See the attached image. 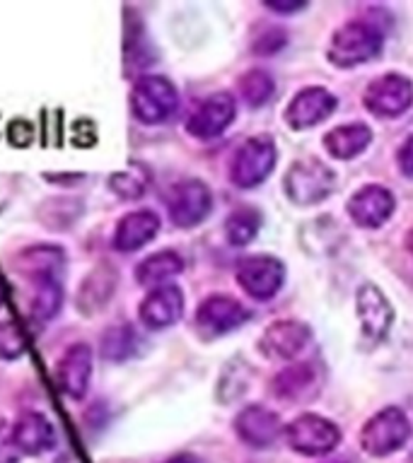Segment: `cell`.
Returning <instances> with one entry per match:
<instances>
[{
	"mask_svg": "<svg viewBox=\"0 0 413 463\" xmlns=\"http://www.w3.org/2000/svg\"><path fill=\"white\" fill-rule=\"evenodd\" d=\"M179 107V92L165 75H143L130 90V111L145 126L169 121Z\"/></svg>",
	"mask_w": 413,
	"mask_h": 463,
	"instance_id": "1",
	"label": "cell"
},
{
	"mask_svg": "<svg viewBox=\"0 0 413 463\" xmlns=\"http://www.w3.org/2000/svg\"><path fill=\"white\" fill-rule=\"evenodd\" d=\"M382 51V34L370 22H348L333 32L326 56L339 68L368 63Z\"/></svg>",
	"mask_w": 413,
	"mask_h": 463,
	"instance_id": "2",
	"label": "cell"
},
{
	"mask_svg": "<svg viewBox=\"0 0 413 463\" xmlns=\"http://www.w3.org/2000/svg\"><path fill=\"white\" fill-rule=\"evenodd\" d=\"M283 188L290 201L297 205H317L336 188V174L322 159H300L285 174Z\"/></svg>",
	"mask_w": 413,
	"mask_h": 463,
	"instance_id": "3",
	"label": "cell"
},
{
	"mask_svg": "<svg viewBox=\"0 0 413 463\" xmlns=\"http://www.w3.org/2000/svg\"><path fill=\"white\" fill-rule=\"evenodd\" d=\"M411 437V422L401 408H382L362 425L360 449L370 456H389Z\"/></svg>",
	"mask_w": 413,
	"mask_h": 463,
	"instance_id": "4",
	"label": "cell"
},
{
	"mask_svg": "<svg viewBox=\"0 0 413 463\" xmlns=\"http://www.w3.org/2000/svg\"><path fill=\"white\" fill-rule=\"evenodd\" d=\"M275 152L274 137L268 136H254L239 145L235 157L230 162V179L239 188H254L259 186L261 181L268 179V174L274 172Z\"/></svg>",
	"mask_w": 413,
	"mask_h": 463,
	"instance_id": "5",
	"label": "cell"
},
{
	"mask_svg": "<svg viewBox=\"0 0 413 463\" xmlns=\"http://www.w3.org/2000/svg\"><path fill=\"white\" fill-rule=\"evenodd\" d=\"M285 439L297 454L326 456L341 444V430L331 420L314 415V412H304L285 427Z\"/></svg>",
	"mask_w": 413,
	"mask_h": 463,
	"instance_id": "6",
	"label": "cell"
},
{
	"mask_svg": "<svg viewBox=\"0 0 413 463\" xmlns=\"http://www.w3.org/2000/svg\"><path fill=\"white\" fill-rule=\"evenodd\" d=\"M210 210H213V195L201 179H184L169 188L167 213L181 230H191L201 224L210 215Z\"/></svg>",
	"mask_w": 413,
	"mask_h": 463,
	"instance_id": "7",
	"label": "cell"
},
{
	"mask_svg": "<svg viewBox=\"0 0 413 463\" xmlns=\"http://www.w3.org/2000/svg\"><path fill=\"white\" fill-rule=\"evenodd\" d=\"M362 101L370 114L379 118H397L413 104V82L406 75L387 72L370 82Z\"/></svg>",
	"mask_w": 413,
	"mask_h": 463,
	"instance_id": "8",
	"label": "cell"
},
{
	"mask_svg": "<svg viewBox=\"0 0 413 463\" xmlns=\"http://www.w3.org/2000/svg\"><path fill=\"white\" fill-rule=\"evenodd\" d=\"M94 353L87 343H72L56 362V382L65 396L82 401L92 382Z\"/></svg>",
	"mask_w": 413,
	"mask_h": 463,
	"instance_id": "9",
	"label": "cell"
},
{
	"mask_svg": "<svg viewBox=\"0 0 413 463\" xmlns=\"http://www.w3.org/2000/svg\"><path fill=\"white\" fill-rule=\"evenodd\" d=\"M285 280V266L274 256H249L239 260L237 282L254 299H271Z\"/></svg>",
	"mask_w": 413,
	"mask_h": 463,
	"instance_id": "10",
	"label": "cell"
},
{
	"mask_svg": "<svg viewBox=\"0 0 413 463\" xmlns=\"http://www.w3.org/2000/svg\"><path fill=\"white\" fill-rule=\"evenodd\" d=\"M249 309L245 304L237 302L235 297L227 295H210L198 304L196 311V326L201 328L206 335H225V333L235 331L239 326L249 321Z\"/></svg>",
	"mask_w": 413,
	"mask_h": 463,
	"instance_id": "11",
	"label": "cell"
},
{
	"mask_svg": "<svg viewBox=\"0 0 413 463\" xmlns=\"http://www.w3.org/2000/svg\"><path fill=\"white\" fill-rule=\"evenodd\" d=\"M394 208H397L394 195H391L389 188L379 186V184H368V186L358 188L346 203L351 220L365 230L382 227L394 215Z\"/></svg>",
	"mask_w": 413,
	"mask_h": 463,
	"instance_id": "12",
	"label": "cell"
},
{
	"mask_svg": "<svg viewBox=\"0 0 413 463\" xmlns=\"http://www.w3.org/2000/svg\"><path fill=\"white\" fill-rule=\"evenodd\" d=\"M312 340L310 326L295 318H283L266 326L259 338V350L268 360H293Z\"/></svg>",
	"mask_w": 413,
	"mask_h": 463,
	"instance_id": "13",
	"label": "cell"
},
{
	"mask_svg": "<svg viewBox=\"0 0 413 463\" xmlns=\"http://www.w3.org/2000/svg\"><path fill=\"white\" fill-rule=\"evenodd\" d=\"M336 107H339V99L329 90H324V87H304L285 107V121H288L290 128L295 130L312 128V126L326 121L336 111Z\"/></svg>",
	"mask_w": 413,
	"mask_h": 463,
	"instance_id": "14",
	"label": "cell"
},
{
	"mask_svg": "<svg viewBox=\"0 0 413 463\" xmlns=\"http://www.w3.org/2000/svg\"><path fill=\"white\" fill-rule=\"evenodd\" d=\"M184 314V292L177 285H162L150 289L138 307V318L150 331H165Z\"/></svg>",
	"mask_w": 413,
	"mask_h": 463,
	"instance_id": "15",
	"label": "cell"
},
{
	"mask_svg": "<svg viewBox=\"0 0 413 463\" xmlns=\"http://www.w3.org/2000/svg\"><path fill=\"white\" fill-rule=\"evenodd\" d=\"M235 111H237V104H235L232 94H210L208 99L191 114V118L187 121V130L198 140H213L235 121Z\"/></svg>",
	"mask_w": 413,
	"mask_h": 463,
	"instance_id": "16",
	"label": "cell"
},
{
	"mask_svg": "<svg viewBox=\"0 0 413 463\" xmlns=\"http://www.w3.org/2000/svg\"><path fill=\"white\" fill-rule=\"evenodd\" d=\"M324 382V372L317 362H297L290 367L281 369L274 376V396L281 401H310L319 393Z\"/></svg>",
	"mask_w": 413,
	"mask_h": 463,
	"instance_id": "17",
	"label": "cell"
},
{
	"mask_svg": "<svg viewBox=\"0 0 413 463\" xmlns=\"http://www.w3.org/2000/svg\"><path fill=\"white\" fill-rule=\"evenodd\" d=\"M13 439L14 447L20 449V454L43 456L56 449L58 434L56 427L51 425V420L46 415L36 411H27L14 420Z\"/></svg>",
	"mask_w": 413,
	"mask_h": 463,
	"instance_id": "18",
	"label": "cell"
},
{
	"mask_svg": "<svg viewBox=\"0 0 413 463\" xmlns=\"http://www.w3.org/2000/svg\"><path fill=\"white\" fill-rule=\"evenodd\" d=\"M355 309H358V318H360V328L365 333V338L382 340L389 333L391 324H394V309H391L389 299L382 295V289L377 285H362L355 295Z\"/></svg>",
	"mask_w": 413,
	"mask_h": 463,
	"instance_id": "19",
	"label": "cell"
},
{
	"mask_svg": "<svg viewBox=\"0 0 413 463\" xmlns=\"http://www.w3.org/2000/svg\"><path fill=\"white\" fill-rule=\"evenodd\" d=\"M235 432L246 447L268 449L281 437V418L264 405H246L235 418Z\"/></svg>",
	"mask_w": 413,
	"mask_h": 463,
	"instance_id": "20",
	"label": "cell"
},
{
	"mask_svg": "<svg viewBox=\"0 0 413 463\" xmlns=\"http://www.w3.org/2000/svg\"><path fill=\"white\" fill-rule=\"evenodd\" d=\"M159 232V217L152 210H133L129 215H123L114 227V244L116 251L133 253L138 249H143L145 244H150L152 239L158 237Z\"/></svg>",
	"mask_w": 413,
	"mask_h": 463,
	"instance_id": "21",
	"label": "cell"
},
{
	"mask_svg": "<svg viewBox=\"0 0 413 463\" xmlns=\"http://www.w3.org/2000/svg\"><path fill=\"white\" fill-rule=\"evenodd\" d=\"M63 246L56 244H36L17 253V273L24 275L29 282L46 280V278H58L63 270Z\"/></svg>",
	"mask_w": 413,
	"mask_h": 463,
	"instance_id": "22",
	"label": "cell"
},
{
	"mask_svg": "<svg viewBox=\"0 0 413 463\" xmlns=\"http://www.w3.org/2000/svg\"><path fill=\"white\" fill-rule=\"evenodd\" d=\"M116 278L119 275L109 263H100L87 273L78 292V307L82 309V314H94V311L104 309V304L114 295Z\"/></svg>",
	"mask_w": 413,
	"mask_h": 463,
	"instance_id": "23",
	"label": "cell"
},
{
	"mask_svg": "<svg viewBox=\"0 0 413 463\" xmlns=\"http://www.w3.org/2000/svg\"><path fill=\"white\" fill-rule=\"evenodd\" d=\"M372 143V130L365 123H343L324 136L326 152L336 159H353L368 150Z\"/></svg>",
	"mask_w": 413,
	"mask_h": 463,
	"instance_id": "24",
	"label": "cell"
},
{
	"mask_svg": "<svg viewBox=\"0 0 413 463\" xmlns=\"http://www.w3.org/2000/svg\"><path fill=\"white\" fill-rule=\"evenodd\" d=\"M184 270V259H181L177 251H158L143 259L138 263L136 268V280L138 285H143V288H162V285H169L172 278Z\"/></svg>",
	"mask_w": 413,
	"mask_h": 463,
	"instance_id": "25",
	"label": "cell"
},
{
	"mask_svg": "<svg viewBox=\"0 0 413 463\" xmlns=\"http://www.w3.org/2000/svg\"><path fill=\"white\" fill-rule=\"evenodd\" d=\"M143 347V340L136 333V328L129 324L109 326L100 338V353L107 362H126L136 357Z\"/></svg>",
	"mask_w": 413,
	"mask_h": 463,
	"instance_id": "26",
	"label": "cell"
},
{
	"mask_svg": "<svg viewBox=\"0 0 413 463\" xmlns=\"http://www.w3.org/2000/svg\"><path fill=\"white\" fill-rule=\"evenodd\" d=\"M32 302H29V314L39 324H49L51 318L58 317V311L63 307V285L58 278H46V280L32 282Z\"/></svg>",
	"mask_w": 413,
	"mask_h": 463,
	"instance_id": "27",
	"label": "cell"
},
{
	"mask_svg": "<svg viewBox=\"0 0 413 463\" xmlns=\"http://www.w3.org/2000/svg\"><path fill=\"white\" fill-rule=\"evenodd\" d=\"M150 184V174L143 165H129V169L116 172L109 176V188L114 191L123 201H136L148 191Z\"/></svg>",
	"mask_w": 413,
	"mask_h": 463,
	"instance_id": "28",
	"label": "cell"
},
{
	"mask_svg": "<svg viewBox=\"0 0 413 463\" xmlns=\"http://www.w3.org/2000/svg\"><path fill=\"white\" fill-rule=\"evenodd\" d=\"M261 230V215L252 208L235 210L227 220H225V237L232 246H246L254 241V237Z\"/></svg>",
	"mask_w": 413,
	"mask_h": 463,
	"instance_id": "29",
	"label": "cell"
},
{
	"mask_svg": "<svg viewBox=\"0 0 413 463\" xmlns=\"http://www.w3.org/2000/svg\"><path fill=\"white\" fill-rule=\"evenodd\" d=\"M237 90L239 97H242L249 107H264V104L274 97L275 82L266 71L252 68V71H246L245 75L239 78Z\"/></svg>",
	"mask_w": 413,
	"mask_h": 463,
	"instance_id": "30",
	"label": "cell"
},
{
	"mask_svg": "<svg viewBox=\"0 0 413 463\" xmlns=\"http://www.w3.org/2000/svg\"><path fill=\"white\" fill-rule=\"evenodd\" d=\"M246 383H249V364L242 357H235L225 364L223 374L217 379V398L223 403L237 401L246 391Z\"/></svg>",
	"mask_w": 413,
	"mask_h": 463,
	"instance_id": "31",
	"label": "cell"
},
{
	"mask_svg": "<svg viewBox=\"0 0 413 463\" xmlns=\"http://www.w3.org/2000/svg\"><path fill=\"white\" fill-rule=\"evenodd\" d=\"M24 353V343L10 321H0V360H14Z\"/></svg>",
	"mask_w": 413,
	"mask_h": 463,
	"instance_id": "32",
	"label": "cell"
},
{
	"mask_svg": "<svg viewBox=\"0 0 413 463\" xmlns=\"http://www.w3.org/2000/svg\"><path fill=\"white\" fill-rule=\"evenodd\" d=\"M20 449L14 447L13 427H7L5 420H0V463H20Z\"/></svg>",
	"mask_w": 413,
	"mask_h": 463,
	"instance_id": "33",
	"label": "cell"
},
{
	"mask_svg": "<svg viewBox=\"0 0 413 463\" xmlns=\"http://www.w3.org/2000/svg\"><path fill=\"white\" fill-rule=\"evenodd\" d=\"M283 43H285V34H283L281 29H271V32L261 36L259 42L254 43V51L256 53H275Z\"/></svg>",
	"mask_w": 413,
	"mask_h": 463,
	"instance_id": "34",
	"label": "cell"
},
{
	"mask_svg": "<svg viewBox=\"0 0 413 463\" xmlns=\"http://www.w3.org/2000/svg\"><path fill=\"white\" fill-rule=\"evenodd\" d=\"M397 159H399V166H401V172L413 176V136L406 137L404 145L399 147Z\"/></svg>",
	"mask_w": 413,
	"mask_h": 463,
	"instance_id": "35",
	"label": "cell"
},
{
	"mask_svg": "<svg viewBox=\"0 0 413 463\" xmlns=\"http://www.w3.org/2000/svg\"><path fill=\"white\" fill-rule=\"evenodd\" d=\"M268 10H275V13H297V10H303L307 7V3H297V0H290V3H275V0H268L266 3Z\"/></svg>",
	"mask_w": 413,
	"mask_h": 463,
	"instance_id": "36",
	"label": "cell"
},
{
	"mask_svg": "<svg viewBox=\"0 0 413 463\" xmlns=\"http://www.w3.org/2000/svg\"><path fill=\"white\" fill-rule=\"evenodd\" d=\"M165 463H203V461L194 454H177V456H172V458H167Z\"/></svg>",
	"mask_w": 413,
	"mask_h": 463,
	"instance_id": "37",
	"label": "cell"
},
{
	"mask_svg": "<svg viewBox=\"0 0 413 463\" xmlns=\"http://www.w3.org/2000/svg\"><path fill=\"white\" fill-rule=\"evenodd\" d=\"M406 249H408V251L413 253V230L408 232V234H406Z\"/></svg>",
	"mask_w": 413,
	"mask_h": 463,
	"instance_id": "38",
	"label": "cell"
},
{
	"mask_svg": "<svg viewBox=\"0 0 413 463\" xmlns=\"http://www.w3.org/2000/svg\"><path fill=\"white\" fill-rule=\"evenodd\" d=\"M3 302H5V292H3V285H0V307H3Z\"/></svg>",
	"mask_w": 413,
	"mask_h": 463,
	"instance_id": "39",
	"label": "cell"
},
{
	"mask_svg": "<svg viewBox=\"0 0 413 463\" xmlns=\"http://www.w3.org/2000/svg\"><path fill=\"white\" fill-rule=\"evenodd\" d=\"M411 461H413V454H411Z\"/></svg>",
	"mask_w": 413,
	"mask_h": 463,
	"instance_id": "40",
	"label": "cell"
}]
</instances>
